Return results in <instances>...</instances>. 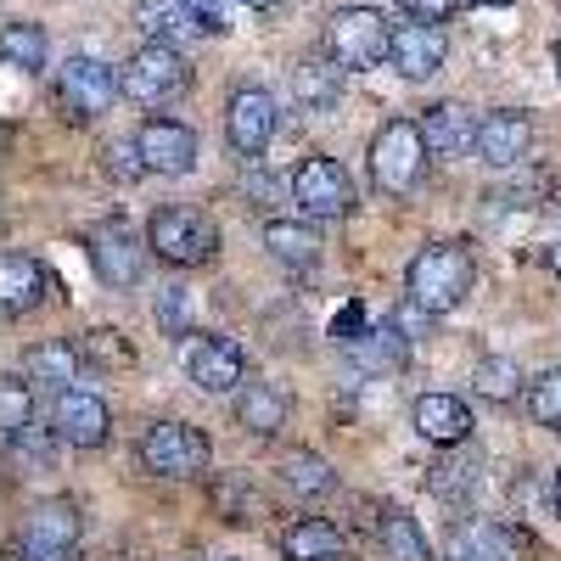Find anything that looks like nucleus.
I'll list each match as a JSON object with an SVG mask.
<instances>
[{"label":"nucleus","instance_id":"10","mask_svg":"<svg viewBox=\"0 0 561 561\" xmlns=\"http://www.w3.org/2000/svg\"><path fill=\"white\" fill-rule=\"evenodd\" d=\"M84 253H90V270L102 275V287H135L140 280V270H147V248H140L129 230L113 219V225H96L84 237Z\"/></svg>","mask_w":561,"mask_h":561},{"label":"nucleus","instance_id":"30","mask_svg":"<svg viewBox=\"0 0 561 561\" xmlns=\"http://www.w3.org/2000/svg\"><path fill=\"white\" fill-rule=\"evenodd\" d=\"M472 388H478L483 399H494V404H511V399L523 393V370H517V359H505V354H489V359L478 365Z\"/></svg>","mask_w":561,"mask_h":561},{"label":"nucleus","instance_id":"39","mask_svg":"<svg viewBox=\"0 0 561 561\" xmlns=\"http://www.w3.org/2000/svg\"><path fill=\"white\" fill-rule=\"evenodd\" d=\"M359 332H365V309H359V304H348V309H343V314L332 320V337H337V343L348 348V343H354Z\"/></svg>","mask_w":561,"mask_h":561},{"label":"nucleus","instance_id":"3","mask_svg":"<svg viewBox=\"0 0 561 561\" xmlns=\"http://www.w3.org/2000/svg\"><path fill=\"white\" fill-rule=\"evenodd\" d=\"M147 248L163 264H174V270H197V264H208L219 253V225L208 214H197V208H163L147 225Z\"/></svg>","mask_w":561,"mask_h":561},{"label":"nucleus","instance_id":"15","mask_svg":"<svg viewBox=\"0 0 561 561\" xmlns=\"http://www.w3.org/2000/svg\"><path fill=\"white\" fill-rule=\"evenodd\" d=\"M57 438L62 444H73V449H96L102 438H107V427H113V415H107V404L96 399V393H79V388H68V393H57Z\"/></svg>","mask_w":561,"mask_h":561},{"label":"nucleus","instance_id":"40","mask_svg":"<svg viewBox=\"0 0 561 561\" xmlns=\"http://www.w3.org/2000/svg\"><path fill=\"white\" fill-rule=\"evenodd\" d=\"M90 348H96V359H129V348L118 343V332H90Z\"/></svg>","mask_w":561,"mask_h":561},{"label":"nucleus","instance_id":"33","mask_svg":"<svg viewBox=\"0 0 561 561\" xmlns=\"http://www.w3.org/2000/svg\"><path fill=\"white\" fill-rule=\"evenodd\" d=\"M7 444H12V455L23 460V472H45V466H51V444H45L34 427H18V433H7Z\"/></svg>","mask_w":561,"mask_h":561},{"label":"nucleus","instance_id":"5","mask_svg":"<svg viewBox=\"0 0 561 561\" xmlns=\"http://www.w3.org/2000/svg\"><path fill=\"white\" fill-rule=\"evenodd\" d=\"M118 73H124V96L140 102V107H163V102H174L180 90L192 84V73H185V57L174 51L169 39H147Z\"/></svg>","mask_w":561,"mask_h":561},{"label":"nucleus","instance_id":"38","mask_svg":"<svg viewBox=\"0 0 561 561\" xmlns=\"http://www.w3.org/2000/svg\"><path fill=\"white\" fill-rule=\"evenodd\" d=\"M158 320L169 325V332L185 337V287H163V304H158Z\"/></svg>","mask_w":561,"mask_h":561},{"label":"nucleus","instance_id":"14","mask_svg":"<svg viewBox=\"0 0 561 561\" xmlns=\"http://www.w3.org/2000/svg\"><path fill=\"white\" fill-rule=\"evenodd\" d=\"M472 147H478V158L489 169H517L528 158V147H534V124L523 113L500 107V113L478 118V140H472Z\"/></svg>","mask_w":561,"mask_h":561},{"label":"nucleus","instance_id":"25","mask_svg":"<svg viewBox=\"0 0 561 561\" xmlns=\"http://www.w3.org/2000/svg\"><path fill=\"white\" fill-rule=\"evenodd\" d=\"M237 421H242L248 433L270 438V433L287 427V399H280L275 388H264V382H248L242 399H237Z\"/></svg>","mask_w":561,"mask_h":561},{"label":"nucleus","instance_id":"26","mask_svg":"<svg viewBox=\"0 0 561 561\" xmlns=\"http://www.w3.org/2000/svg\"><path fill=\"white\" fill-rule=\"evenodd\" d=\"M280 483H287L293 494H304V500H314V494H332L337 489V472L314 449H293L287 460H280Z\"/></svg>","mask_w":561,"mask_h":561},{"label":"nucleus","instance_id":"36","mask_svg":"<svg viewBox=\"0 0 561 561\" xmlns=\"http://www.w3.org/2000/svg\"><path fill=\"white\" fill-rule=\"evenodd\" d=\"M0 415H7V433H18V427H28V393H23V382L18 377H7V388H0Z\"/></svg>","mask_w":561,"mask_h":561},{"label":"nucleus","instance_id":"2","mask_svg":"<svg viewBox=\"0 0 561 561\" xmlns=\"http://www.w3.org/2000/svg\"><path fill=\"white\" fill-rule=\"evenodd\" d=\"M393 45V23L370 7H337L325 18V57H332L343 73H359V68H377Z\"/></svg>","mask_w":561,"mask_h":561},{"label":"nucleus","instance_id":"41","mask_svg":"<svg viewBox=\"0 0 561 561\" xmlns=\"http://www.w3.org/2000/svg\"><path fill=\"white\" fill-rule=\"evenodd\" d=\"M545 264H550V270H556V275H561V242H556V248H550V253H545Z\"/></svg>","mask_w":561,"mask_h":561},{"label":"nucleus","instance_id":"29","mask_svg":"<svg viewBox=\"0 0 561 561\" xmlns=\"http://www.w3.org/2000/svg\"><path fill=\"white\" fill-rule=\"evenodd\" d=\"M0 57H7V68H18V73H39L45 68V28L39 23H7Z\"/></svg>","mask_w":561,"mask_h":561},{"label":"nucleus","instance_id":"18","mask_svg":"<svg viewBox=\"0 0 561 561\" xmlns=\"http://www.w3.org/2000/svg\"><path fill=\"white\" fill-rule=\"evenodd\" d=\"M79 365H84V354L73 343H34L23 354V377L45 393H68L79 382Z\"/></svg>","mask_w":561,"mask_h":561},{"label":"nucleus","instance_id":"27","mask_svg":"<svg viewBox=\"0 0 561 561\" xmlns=\"http://www.w3.org/2000/svg\"><path fill=\"white\" fill-rule=\"evenodd\" d=\"M287 561H343V534L332 523L309 517L287 534Z\"/></svg>","mask_w":561,"mask_h":561},{"label":"nucleus","instance_id":"19","mask_svg":"<svg viewBox=\"0 0 561 561\" xmlns=\"http://www.w3.org/2000/svg\"><path fill=\"white\" fill-rule=\"evenodd\" d=\"M421 140H427L433 158H460L478 140V124L460 102H438V107H427V118H421Z\"/></svg>","mask_w":561,"mask_h":561},{"label":"nucleus","instance_id":"20","mask_svg":"<svg viewBox=\"0 0 561 561\" xmlns=\"http://www.w3.org/2000/svg\"><path fill=\"white\" fill-rule=\"evenodd\" d=\"M135 23L147 28L152 39H169V45L185 39V34H208L197 0H140V7H135Z\"/></svg>","mask_w":561,"mask_h":561},{"label":"nucleus","instance_id":"43","mask_svg":"<svg viewBox=\"0 0 561 561\" xmlns=\"http://www.w3.org/2000/svg\"><path fill=\"white\" fill-rule=\"evenodd\" d=\"M556 73H561V39H556Z\"/></svg>","mask_w":561,"mask_h":561},{"label":"nucleus","instance_id":"6","mask_svg":"<svg viewBox=\"0 0 561 561\" xmlns=\"http://www.w3.org/2000/svg\"><path fill=\"white\" fill-rule=\"evenodd\" d=\"M208 460H214L208 433L185 427V421H158L140 438V466L158 478H197V472H208Z\"/></svg>","mask_w":561,"mask_h":561},{"label":"nucleus","instance_id":"24","mask_svg":"<svg viewBox=\"0 0 561 561\" xmlns=\"http://www.w3.org/2000/svg\"><path fill=\"white\" fill-rule=\"evenodd\" d=\"M264 248H270L280 264H293V270H309V264L320 259L314 225H298V219H270V225H264Z\"/></svg>","mask_w":561,"mask_h":561},{"label":"nucleus","instance_id":"21","mask_svg":"<svg viewBox=\"0 0 561 561\" xmlns=\"http://www.w3.org/2000/svg\"><path fill=\"white\" fill-rule=\"evenodd\" d=\"M39 298H45V270H39V259L7 253V264H0V309L18 320V314L39 309Z\"/></svg>","mask_w":561,"mask_h":561},{"label":"nucleus","instance_id":"28","mask_svg":"<svg viewBox=\"0 0 561 561\" xmlns=\"http://www.w3.org/2000/svg\"><path fill=\"white\" fill-rule=\"evenodd\" d=\"M377 539H382V556H388V561H433V556H427V534H421L415 517H404V511H388L382 528H377Z\"/></svg>","mask_w":561,"mask_h":561},{"label":"nucleus","instance_id":"1","mask_svg":"<svg viewBox=\"0 0 561 561\" xmlns=\"http://www.w3.org/2000/svg\"><path fill=\"white\" fill-rule=\"evenodd\" d=\"M472 280H478V264H472V253H466L460 242H427V248L410 259L404 287H410V304H415V309L449 314V309L466 304Z\"/></svg>","mask_w":561,"mask_h":561},{"label":"nucleus","instance_id":"37","mask_svg":"<svg viewBox=\"0 0 561 561\" xmlns=\"http://www.w3.org/2000/svg\"><path fill=\"white\" fill-rule=\"evenodd\" d=\"M404 18H421V23H449L460 12V0H399Z\"/></svg>","mask_w":561,"mask_h":561},{"label":"nucleus","instance_id":"17","mask_svg":"<svg viewBox=\"0 0 561 561\" xmlns=\"http://www.w3.org/2000/svg\"><path fill=\"white\" fill-rule=\"evenodd\" d=\"M79 539V511L73 500H39L28 511V528H23V550L28 556H68V545Z\"/></svg>","mask_w":561,"mask_h":561},{"label":"nucleus","instance_id":"31","mask_svg":"<svg viewBox=\"0 0 561 561\" xmlns=\"http://www.w3.org/2000/svg\"><path fill=\"white\" fill-rule=\"evenodd\" d=\"M455 561H517V539L505 528H472V539H460Z\"/></svg>","mask_w":561,"mask_h":561},{"label":"nucleus","instance_id":"42","mask_svg":"<svg viewBox=\"0 0 561 561\" xmlns=\"http://www.w3.org/2000/svg\"><path fill=\"white\" fill-rule=\"evenodd\" d=\"M242 7H253V12H270V7H280V0H242Z\"/></svg>","mask_w":561,"mask_h":561},{"label":"nucleus","instance_id":"23","mask_svg":"<svg viewBox=\"0 0 561 561\" xmlns=\"http://www.w3.org/2000/svg\"><path fill=\"white\" fill-rule=\"evenodd\" d=\"M348 354H354V365H365V370H399L404 365V354H410V337H404V325H365V332L348 343Z\"/></svg>","mask_w":561,"mask_h":561},{"label":"nucleus","instance_id":"32","mask_svg":"<svg viewBox=\"0 0 561 561\" xmlns=\"http://www.w3.org/2000/svg\"><path fill=\"white\" fill-rule=\"evenodd\" d=\"M528 415L539 421V427L561 433V370H545V377H534V388H528Z\"/></svg>","mask_w":561,"mask_h":561},{"label":"nucleus","instance_id":"11","mask_svg":"<svg viewBox=\"0 0 561 561\" xmlns=\"http://www.w3.org/2000/svg\"><path fill=\"white\" fill-rule=\"evenodd\" d=\"M248 370L242 343L230 337H185V377H192L203 393H230Z\"/></svg>","mask_w":561,"mask_h":561},{"label":"nucleus","instance_id":"44","mask_svg":"<svg viewBox=\"0 0 561 561\" xmlns=\"http://www.w3.org/2000/svg\"><path fill=\"white\" fill-rule=\"evenodd\" d=\"M556 505H561V472H556Z\"/></svg>","mask_w":561,"mask_h":561},{"label":"nucleus","instance_id":"13","mask_svg":"<svg viewBox=\"0 0 561 561\" xmlns=\"http://www.w3.org/2000/svg\"><path fill=\"white\" fill-rule=\"evenodd\" d=\"M135 147H140V158H147V169L152 174H192L197 169V135L185 129V124H174V118H147L135 129Z\"/></svg>","mask_w":561,"mask_h":561},{"label":"nucleus","instance_id":"9","mask_svg":"<svg viewBox=\"0 0 561 561\" xmlns=\"http://www.w3.org/2000/svg\"><path fill=\"white\" fill-rule=\"evenodd\" d=\"M275 124H280V113H275V96L270 90H237L230 96V107H225V140H230V152L237 158H259L270 140H275Z\"/></svg>","mask_w":561,"mask_h":561},{"label":"nucleus","instance_id":"7","mask_svg":"<svg viewBox=\"0 0 561 561\" xmlns=\"http://www.w3.org/2000/svg\"><path fill=\"white\" fill-rule=\"evenodd\" d=\"M124 96V73L96 62V57H68L62 73H57V102L68 118L90 124V118H102L113 102Z\"/></svg>","mask_w":561,"mask_h":561},{"label":"nucleus","instance_id":"4","mask_svg":"<svg viewBox=\"0 0 561 561\" xmlns=\"http://www.w3.org/2000/svg\"><path fill=\"white\" fill-rule=\"evenodd\" d=\"M427 140H421V124H410V118H393V124H382L377 129V140H370V174H377V185L388 197H404V192H415V180H421V169H427Z\"/></svg>","mask_w":561,"mask_h":561},{"label":"nucleus","instance_id":"45","mask_svg":"<svg viewBox=\"0 0 561 561\" xmlns=\"http://www.w3.org/2000/svg\"><path fill=\"white\" fill-rule=\"evenodd\" d=\"M489 7H505V0H489Z\"/></svg>","mask_w":561,"mask_h":561},{"label":"nucleus","instance_id":"16","mask_svg":"<svg viewBox=\"0 0 561 561\" xmlns=\"http://www.w3.org/2000/svg\"><path fill=\"white\" fill-rule=\"evenodd\" d=\"M410 421H415V433L427 438L433 449H455V444L472 438V410H466L455 393H427V399H415Z\"/></svg>","mask_w":561,"mask_h":561},{"label":"nucleus","instance_id":"12","mask_svg":"<svg viewBox=\"0 0 561 561\" xmlns=\"http://www.w3.org/2000/svg\"><path fill=\"white\" fill-rule=\"evenodd\" d=\"M444 57H449V34H444V23H421V18H410V23L393 28L388 62H393L404 79H433V73L444 68Z\"/></svg>","mask_w":561,"mask_h":561},{"label":"nucleus","instance_id":"35","mask_svg":"<svg viewBox=\"0 0 561 561\" xmlns=\"http://www.w3.org/2000/svg\"><path fill=\"white\" fill-rule=\"evenodd\" d=\"M107 174L135 180V174H152V169H147V158H140L135 140H113V147H107Z\"/></svg>","mask_w":561,"mask_h":561},{"label":"nucleus","instance_id":"8","mask_svg":"<svg viewBox=\"0 0 561 561\" xmlns=\"http://www.w3.org/2000/svg\"><path fill=\"white\" fill-rule=\"evenodd\" d=\"M293 203L309 219H343L354 208V180H348V169L337 158H309L293 174Z\"/></svg>","mask_w":561,"mask_h":561},{"label":"nucleus","instance_id":"34","mask_svg":"<svg viewBox=\"0 0 561 561\" xmlns=\"http://www.w3.org/2000/svg\"><path fill=\"white\" fill-rule=\"evenodd\" d=\"M433 489H438L444 500H455L460 489H478V455H472V460H444L438 472H433Z\"/></svg>","mask_w":561,"mask_h":561},{"label":"nucleus","instance_id":"22","mask_svg":"<svg viewBox=\"0 0 561 561\" xmlns=\"http://www.w3.org/2000/svg\"><path fill=\"white\" fill-rule=\"evenodd\" d=\"M337 96H343V68H337L332 57H309V62L293 68V102H298L304 113L337 107Z\"/></svg>","mask_w":561,"mask_h":561}]
</instances>
